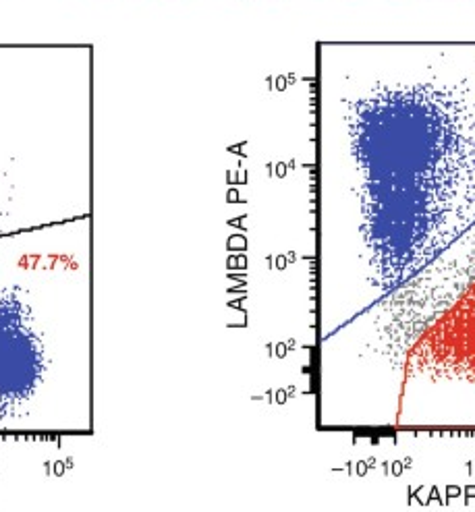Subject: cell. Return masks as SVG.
<instances>
[{
	"instance_id": "obj_1",
	"label": "cell",
	"mask_w": 475,
	"mask_h": 512,
	"mask_svg": "<svg viewBox=\"0 0 475 512\" xmlns=\"http://www.w3.org/2000/svg\"><path fill=\"white\" fill-rule=\"evenodd\" d=\"M94 432V266L83 222L0 237V434Z\"/></svg>"
}]
</instances>
